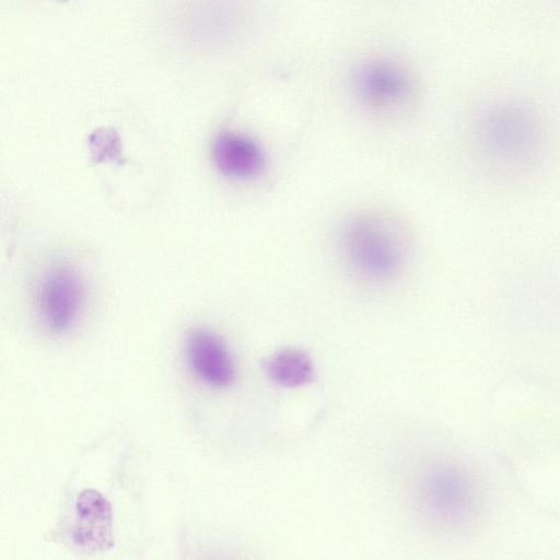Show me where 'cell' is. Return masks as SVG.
<instances>
[{
  "instance_id": "5",
  "label": "cell",
  "mask_w": 560,
  "mask_h": 560,
  "mask_svg": "<svg viewBox=\"0 0 560 560\" xmlns=\"http://www.w3.org/2000/svg\"><path fill=\"white\" fill-rule=\"evenodd\" d=\"M186 352L194 373L214 387L230 386L235 378L233 359L222 339L207 328H196L188 335Z\"/></svg>"
},
{
  "instance_id": "4",
  "label": "cell",
  "mask_w": 560,
  "mask_h": 560,
  "mask_svg": "<svg viewBox=\"0 0 560 560\" xmlns=\"http://www.w3.org/2000/svg\"><path fill=\"white\" fill-rule=\"evenodd\" d=\"M354 83L360 100L380 113H397L411 98L409 79L392 63L370 62L364 65L357 72Z\"/></svg>"
},
{
  "instance_id": "8",
  "label": "cell",
  "mask_w": 560,
  "mask_h": 560,
  "mask_svg": "<svg viewBox=\"0 0 560 560\" xmlns=\"http://www.w3.org/2000/svg\"><path fill=\"white\" fill-rule=\"evenodd\" d=\"M212 156L219 171L235 178L257 176L265 166V156L257 143L231 131L221 132L214 139Z\"/></svg>"
},
{
  "instance_id": "3",
  "label": "cell",
  "mask_w": 560,
  "mask_h": 560,
  "mask_svg": "<svg viewBox=\"0 0 560 560\" xmlns=\"http://www.w3.org/2000/svg\"><path fill=\"white\" fill-rule=\"evenodd\" d=\"M539 136L532 114L520 107H502L491 112L481 122L479 144L490 160L514 164L533 155Z\"/></svg>"
},
{
  "instance_id": "1",
  "label": "cell",
  "mask_w": 560,
  "mask_h": 560,
  "mask_svg": "<svg viewBox=\"0 0 560 560\" xmlns=\"http://www.w3.org/2000/svg\"><path fill=\"white\" fill-rule=\"evenodd\" d=\"M340 246L351 273L373 285L392 283L410 258V237L393 214L365 210L350 215L342 225Z\"/></svg>"
},
{
  "instance_id": "9",
  "label": "cell",
  "mask_w": 560,
  "mask_h": 560,
  "mask_svg": "<svg viewBox=\"0 0 560 560\" xmlns=\"http://www.w3.org/2000/svg\"><path fill=\"white\" fill-rule=\"evenodd\" d=\"M264 368L270 380L285 387L308 384L315 375L310 354L296 348L278 350L266 360Z\"/></svg>"
},
{
  "instance_id": "7",
  "label": "cell",
  "mask_w": 560,
  "mask_h": 560,
  "mask_svg": "<svg viewBox=\"0 0 560 560\" xmlns=\"http://www.w3.org/2000/svg\"><path fill=\"white\" fill-rule=\"evenodd\" d=\"M75 510L77 521L72 534L74 542L90 551L112 548L113 513L106 498L96 490L86 489L78 497Z\"/></svg>"
},
{
  "instance_id": "2",
  "label": "cell",
  "mask_w": 560,
  "mask_h": 560,
  "mask_svg": "<svg viewBox=\"0 0 560 560\" xmlns=\"http://www.w3.org/2000/svg\"><path fill=\"white\" fill-rule=\"evenodd\" d=\"M416 501L423 517L447 533L468 530L481 513L477 483L462 466L447 462L435 463L420 475Z\"/></svg>"
},
{
  "instance_id": "6",
  "label": "cell",
  "mask_w": 560,
  "mask_h": 560,
  "mask_svg": "<svg viewBox=\"0 0 560 560\" xmlns=\"http://www.w3.org/2000/svg\"><path fill=\"white\" fill-rule=\"evenodd\" d=\"M82 302V290L75 275L57 270L48 276L39 293L43 318L57 332L68 330L75 322Z\"/></svg>"
},
{
  "instance_id": "10",
  "label": "cell",
  "mask_w": 560,
  "mask_h": 560,
  "mask_svg": "<svg viewBox=\"0 0 560 560\" xmlns=\"http://www.w3.org/2000/svg\"><path fill=\"white\" fill-rule=\"evenodd\" d=\"M92 161H119L121 155L120 138L113 128H100L89 139Z\"/></svg>"
}]
</instances>
